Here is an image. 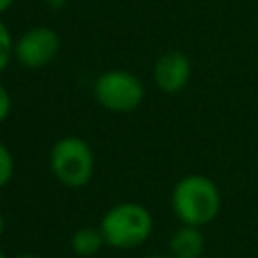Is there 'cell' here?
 <instances>
[{
    "label": "cell",
    "mask_w": 258,
    "mask_h": 258,
    "mask_svg": "<svg viewBox=\"0 0 258 258\" xmlns=\"http://www.w3.org/2000/svg\"><path fill=\"white\" fill-rule=\"evenodd\" d=\"M12 56H14V40L8 26L0 20V73L10 64Z\"/></svg>",
    "instance_id": "cell-9"
},
{
    "label": "cell",
    "mask_w": 258,
    "mask_h": 258,
    "mask_svg": "<svg viewBox=\"0 0 258 258\" xmlns=\"http://www.w3.org/2000/svg\"><path fill=\"white\" fill-rule=\"evenodd\" d=\"M191 77V60L181 50H167L153 64V81L161 93H179Z\"/></svg>",
    "instance_id": "cell-6"
},
{
    "label": "cell",
    "mask_w": 258,
    "mask_h": 258,
    "mask_svg": "<svg viewBox=\"0 0 258 258\" xmlns=\"http://www.w3.org/2000/svg\"><path fill=\"white\" fill-rule=\"evenodd\" d=\"M145 258H165V256H159V254H149V256H145Z\"/></svg>",
    "instance_id": "cell-16"
},
{
    "label": "cell",
    "mask_w": 258,
    "mask_h": 258,
    "mask_svg": "<svg viewBox=\"0 0 258 258\" xmlns=\"http://www.w3.org/2000/svg\"><path fill=\"white\" fill-rule=\"evenodd\" d=\"M204 234L198 226L181 224L169 238V252L173 258H200L204 254Z\"/></svg>",
    "instance_id": "cell-7"
},
{
    "label": "cell",
    "mask_w": 258,
    "mask_h": 258,
    "mask_svg": "<svg viewBox=\"0 0 258 258\" xmlns=\"http://www.w3.org/2000/svg\"><path fill=\"white\" fill-rule=\"evenodd\" d=\"M60 48L58 34L48 26H32L14 40V58L26 69L48 64Z\"/></svg>",
    "instance_id": "cell-5"
},
{
    "label": "cell",
    "mask_w": 258,
    "mask_h": 258,
    "mask_svg": "<svg viewBox=\"0 0 258 258\" xmlns=\"http://www.w3.org/2000/svg\"><path fill=\"white\" fill-rule=\"evenodd\" d=\"M4 234V216L0 214V236Z\"/></svg>",
    "instance_id": "cell-14"
},
{
    "label": "cell",
    "mask_w": 258,
    "mask_h": 258,
    "mask_svg": "<svg viewBox=\"0 0 258 258\" xmlns=\"http://www.w3.org/2000/svg\"><path fill=\"white\" fill-rule=\"evenodd\" d=\"M12 4H14V0H0V16H2Z\"/></svg>",
    "instance_id": "cell-12"
},
{
    "label": "cell",
    "mask_w": 258,
    "mask_h": 258,
    "mask_svg": "<svg viewBox=\"0 0 258 258\" xmlns=\"http://www.w3.org/2000/svg\"><path fill=\"white\" fill-rule=\"evenodd\" d=\"M10 107H12L10 93H8V91H6V87L0 83V123L10 115Z\"/></svg>",
    "instance_id": "cell-11"
},
{
    "label": "cell",
    "mask_w": 258,
    "mask_h": 258,
    "mask_svg": "<svg viewBox=\"0 0 258 258\" xmlns=\"http://www.w3.org/2000/svg\"><path fill=\"white\" fill-rule=\"evenodd\" d=\"M99 230L107 246L129 250L141 246L151 236L153 218L145 206L137 202H121L105 212Z\"/></svg>",
    "instance_id": "cell-2"
},
{
    "label": "cell",
    "mask_w": 258,
    "mask_h": 258,
    "mask_svg": "<svg viewBox=\"0 0 258 258\" xmlns=\"http://www.w3.org/2000/svg\"><path fill=\"white\" fill-rule=\"evenodd\" d=\"M222 196L218 185L200 173L181 177L171 189V210L181 224L206 226L220 214Z\"/></svg>",
    "instance_id": "cell-1"
},
{
    "label": "cell",
    "mask_w": 258,
    "mask_h": 258,
    "mask_svg": "<svg viewBox=\"0 0 258 258\" xmlns=\"http://www.w3.org/2000/svg\"><path fill=\"white\" fill-rule=\"evenodd\" d=\"M14 258H38V256H34V254H18Z\"/></svg>",
    "instance_id": "cell-15"
},
{
    "label": "cell",
    "mask_w": 258,
    "mask_h": 258,
    "mask_svg": "<svg viewBox=\"0 0 258 258\" xmlns=\"http://www.w3.org/2000/svg\"><path fill=\"white\" fill-rule=\"evenodd\" d=\"M145 97V87L141 79L129 71L113 69L99 75L95 81V99L97 103L113 113L135 111Z\"/></svg>",
    "instance_id": "cell-4"
},
{
    "label": "cell",
    "mask_w": 258,
    "mask_h": 258,
    "mask_svg": "<svg viewBox=\"0 0 258 258\" xmlns=\"http://www.w3.org/2000/svg\"><path fill=\"white\" fill-rule=\"evenodd\" d=\"M0 258H6V256H4V252H2V248H0Z\"/></svg>",
    "instance_id": "cell-17"
},
{
    "label": "cell",
    "mask_w": 258,
    "mask_h": 258,
    "mask_svg": "<svg viewBox=\"0 0 258 258\" xmlns=\"http://www.w3.org/2000/svg\"><path fill=\"white\" fill-rule=\"evenodd\" d=\"M14 175V157L10 149L0 143V187H4Z\"/></svg>",
    "instance_id": "cell-10"
},
{
    "label": "cell",
    "mask_w": 258,
    "mask_h": 258,
    "mask_svg": "<svg viewBox=\"0 0 258 258\" xmlns=\"http://www.w3.org/2000/svg\"><path fill=\"white\" fill-rule=\"evenodd\" d=\"M46 2H48L52 8H60V6L64 4V0H46Z\"/></svg>",
    "instance_id": "cell-13"
},
{
    "label": "cell",
    "mask_w": 258,
    "mask_h": 258,
    "mask_svg": "<svg viewBox=\"0 0 258 258\" xmlns=\"http://www.w3.org/2000/svg\"><path fill=\"white\" fill-rule=\"evenodd\" d=\"M105 244V238L101 234L99 228H91V226H85V228H79L75 230L73 238H71V248L77 256H95L101 246Z\"/></svg>",
    "instance_id": "cell-8"
},
{
    "label": "cell",
    "mask_w": 258,
    "mask_h": 258,
    "mask_svg": "<svg viewBox=\"0 0 258 258\" xmlns=\"http://www.w3.org/2000/svg\"><path fill=\"white\" fill-rule=\"evenodd\" d=\"M48 163L52 175L62 185L73 189L87 185L95 171V155L91 145L75 135L62 137L52 145Z\"/></svg>",
    "instance_id": "cell-3"
}]
</instances>
